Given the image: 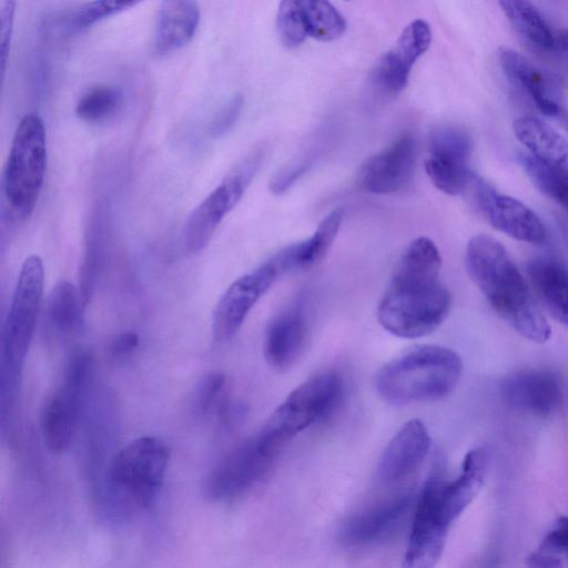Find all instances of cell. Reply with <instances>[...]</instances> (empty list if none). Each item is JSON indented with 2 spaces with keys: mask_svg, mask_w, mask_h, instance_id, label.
I'll return each mask as SVG.
<instances>
[{
  "mask_svg": "<svg viewBox=\"0 0 568 568\" xmlns=\"http://www.w3.org/2000/svg\"><path fill=\"white\" fill-rule=\"evenodd\" d=\"M442 257L428 237L413 240L402 254L377 308L381 325L403 338L433 333L446 320L449 291L439 282Z\"/></svg>",
  "mask_w": 568,
  "mask_h": 568,
  "instance_id": "obj_1",
  "label": "cell"
},
{
  "mask_svg": "<svg viewBox=\"0 0 568 568\" xmlns=\"http://www.w3.org/2000/svg\"><path fill=\"white\" fill-rule=\"evenodd\" d=\"M466 270L491 308L518 334L545 343L551 328L534 300L530 287L504 245L477 234L466 246Z\"/></svg>",
  "mask_w": 568,
  "mask_h": 568,
  "instance_id": "obj_2",
  "label": "cell"
},
{
  "mask_svg": "<svg viewBox=\"0 0 568 568\" xmlns=\"http://www.w3.org/2000/svg\"><path fill=\"white\" fill-rule=\"evenodd\" d=\"M462 374L463 361L455 351L423 345L388 362L377 375L376 388L392 405L435 400L450 394Z\"/></svg>",
  "mask_w": 568,
  "mask_h": 568,
  "instance_id": "obj_3",
  "label": "cell"
},
{
  "mask_svg": "<svg viewBox=\"0 0 568 568\" xmlns=\"http://www.w3.org/2000/svg\"><path fill=\"white\" fill-rule=\"evenodd\" d=\"M44 271L38 255L28 256L20 270L9 311L1 328V413L12 409L26 357L33 337L42 297Z\"/></svg>",
  "mask_w": 568,
  "mask_h": 568,
  "instance_id": "obj_4",
  "label": "cell"
},
{
  "mask_svg": "<svg viewBox=\"0 0 568 568\" xmlns=\"http://www.w3.org/2000/svg\"><path fill=\"white\" fill-rule=\"evenodd\" d=\"M47 169V136L36 114L21 119L14 132L2 175V204L12 222L34 211Z\"/></svg>",
  "mask_w": 568,
  "mask_h": 568,
  "instance_id": "obj_5",
  "label": "cell"
},
{
  "mask_svg": "<svg viewBox=\"0 0 568 568\" xmlns=\"http://www.w3.org/2000/svg\"><path fill=\"white\" fill-rule=\"evenodd\" d=\"M343 396V381L335 372H322L295 387L273 410L256 438L277 453L290 439L328 416Z\"/></svg>",
  "mask_w": 568,
  "mask_h": 568,
  "instance_id": "obj_6",
  "label": "cell"
},
{
  "mask_svg": "<svg viewBox=\"0 0 568 568\" xmlns=\"http://www.w3.org/2000/svg\"><path fill=\"white\" fill-rule=\"evenodd\" d=\"M170 454L158 437L141 436L112 458L109 480L113 489L140 508L150 507L164 484Z\"/></svg>",
  "mask_w": 568,
  "mask_h": 568,
  "instance_id": "obj_7",
  "label": "cell"
},
{
  "mask_svg": "<svg viewBox=\"0 0 568 568\" xmlns=\"http://www.w3.org/2000/svg\"><path fill=\"white\" fill-rule=\"evenodd\" d=\"M90 373L89 354H74L61 382L44 402L40 430L47 449L53 454L63 453L73 439Z\"/></svg>",
  "mask_w": 568,
  "mask_h": 568,
  "instance_id": "obj_8",
  "label": "cell"
},
{
  "mask_svg": "<svg viewBox=\"0 0 568 568\" xmlns=\"http://www.w3.org/2000/svg\"><path fill=\"white\" fill-rule=\"evenodd\" d=\"M473 141L464 129L442 125L428 138L425 171L432 183L448 195L466 194L475 173L470 170Z\"/></svg>",
  "mask_w": 568,
  "mask_h": 568,
  "instance_id": "obj_9",
  "label": "cell"
},
{
  "mask_svg": "<svg viewBox=\"0 0 568 568\" xmlns=\"http://www.w3.org/2000/svg\"><path fill=\"white\" fill-rule=\"evenodd\" d=\"M276 455L265 449L256 436L243 442L207 474L203 484L205 497L229 500L246 493L266 476Z\"/></svg>",
  "mask_w": 568,
  "mask_h": 568,
  "instance_id": "obj_10",
  "label": "cell"
},
{
  "mask_svg": "<svg viewBox=\"0 0 568 568\" xmlns=\"http://www.w3.org/2000/svg\"><path fill=\"white\" fill-rule=\"evenodd\" d=\"M450 525L439 500V478H429L416 500L403 566H435L445 549Z\"/></svg>",
  "mask_w": 568,
  "mask_h": 568,
  "instance_id": "obj_11",
  "label": "cell"
},
{
  "mask_svg": "<svg viewBox=\"0 0 568 568\" xmlns=\"http://www.w3.org/2000/svg\"><path fill=\"white\" fill-rule=\"evenodd\" d=\"M285 272L275 255L254 271L235 280L220 297L212 320L215 342L231 339L241 328L257 301Z\"/></svg>",
  "mask_w": 568,
  "mask_h": 568,
  "instance_id": "obj_12",
  "label": "cell"
},
{
  "mask_svg": "<svg viewBox=\"0 0 568 568\" xmlns=\"http://www.w3.org/2000/svg\"><path fill=\"white\" fill-rule=\"evenodd\" d=\"M276 29L283 45L293 49L307 39H338L346 30V21L329 0H281Z\"/></svg>",
  "mask_w": 568,
  "mask_h": 568,
  "instance_id": "obj_13",
  "label": "cell"
},
{
  "mask_svg": "<svg viewBox=\"0 0 568 568\" xmlns=\"http://www.w3.org/2000/svg\"><path fill=\"white\" fill-rule=\"evenodd\" d=\"M466 194H470L475 207L495 230L520 242H545L544 223L521 201L499 193L478 175H475Z\"/></svg>",
  "mask_w": 568,
  "mask_h": 568,
  "instance_id": "obj_14",
  "label": "cell"
},
{
  "mask_svg": "<svg viewBox=\"0 0 568 568\" xmlns=\"http://www.w3.org/2000/svg\"><path fill=\"white\" fill-rule=\"evenodd\" d=\"M432 42L429 24L422 19L408 23L394 47L375 64L371 81L381 94L394 98L407 85L415 62L427 51Z\"/></svg>",
  "mask_w": 568,
  "mask_h": 568,
  "instance_id": "obj_15",
  "label": "cell"
},
{
  "mask_svg": "<svg viewBox=\"0 0 568 568\" xmlns=\"http://www.w3.org/2000/svg\"><path fill=\"white\" fill-rule=\"evenodd\" d=\"M416 161L415 139L410 134H402L362 163L356 174V184L373 194L398 192L410 182Z\"/></svg>",
  "mask_w": 568,
  "mask_h": 568,
  "instance_id": "obj_16",
  "label": "cell"
},
{
  "mask_svg": "<svg viewBox=\"0 0 568 568\" xmlns=\"http://www.w3.org/2000/svg\"><path fill=\"white\" fill-rule=\"evenodd\" d=\"M501 393L513 408L539 417L550 416L557 412L564 397L558 376L539 368L510 374L501 384Z\"/></svg>",
  "mask_w": 568,
  "mask_h": 568,
  "instance_id": "obj_17",
  "label": "cell"
},
{
  "mask_svg": "<svg viewBox=\"0 0 568 568\" xmlns=\"http://www.w3.org/2000/svg\"><path fill=\"white\" fill-rule=\"evenodd\" d=\"M432 438L419 419L405 423L383 452L377 478L384 485H396L410 477L426 459Z\"/></svg>",
  "mask_w": 568,
  "mask_h": 568,
  "instance_id": "obj_18",
  "label": "cell"
},
{
  "mask_svg": "<svg viewBox=\"0 0 568 568\" xmlns=\"http://www.w3.org/2000/svg\"><path fill=\"white\" fill-rule=\"evenodd\" d=\"M413 504L409 491L353 516L339 532L342 544L365 547L386 539L399 528Z\"/></svg>",
  "mask_w": 568,
  "mask_h": 568,
  "instance_id": "obj_19",
  "label": "cell"
},
{
  "mask_svg": "<svg viewBox=\"0 0 568 568\" xmlns=\"http://www.w3.org/2000/svg\"><path fill=\"white\" fill-rule=\"evenodd\" d=\"M307 337L306 318L301 305L291 307L275 317L264 338V357L267 364L284 372L297 361Z\"/></svg>",
  "mask_w": 568,
  "mask_h": 568,
  "instance_id": "obj_20",
  "label": "cell"
},
{
  "mask_svg": "<svg viewBox=\"0 0 568 568\" xmlns=\"http://www.w3.org/2000/svg\"><path fill=\"white\" fill-rule=\"evenodd\" d=\"M498 61L505 75L529 95L542 114L559 115L564 108L548 79L532 62L508 47L499 48Z\"/></svg>",
  "mask_w": 568,
  "mask_h": 568,
  "instance_id": "obj_21",
  "label": "cell"
},
{
  "mask_svg": "<svg viewBox=\"0 0 568 568\" xmlns=\"http://www.w3.org/2000/svg\"><path fill=\"white\" fill-rule=\"evenodd\" d=\"M488 473V457L483 448L470 449L459 475L440 481V501L446 517L453 523L479 494Z\"/></svg>",
  "mask_w": 568,
  "mask_h": 568,
  "instance_id": "obj_22",
  "label": "cell"
},
{
  "mask_svg": "<svg viewBox=\"0 0 568 568\" xmlns=\"http://www.w3.org/2000/svg\"><path fill=\"white\" fill-rule=\"evenodd\" d=\"M239 200L221 183L190 214L183 229V245L191 254L200 253L211 241L224 216Z\"/></svg>",
  "mask_w": 568,
  "mask_h": 568,
  "instance_id": "obj_23",
  "label": "cell"
},
{
  "mask_svg": "<svg viewBox=\"0 0 568 568\" xmlns=\"http://www.w3.org/2000/svg\"><path fill=\"white\" fill-rule=\"evenodd\" d=\"M200 11L194 0H163L159 10L154 48L159 53L181 49L194 37Z\"/></svg>",
  "mask_w": 568,
  "mask_h": 568,
  "instance_id": "obj_24",
  "label": "cell"
},
{
  "mask_svg": "<svg viewBox=\"0 0 568 568\" xmlns=\"http://www.w3.org/2000/svg\"><path fill=\"white\" fill-rule=\"evenodd\" d=\"M513 130L529 154L568 172V140L558 131L542 120L530 115L515 119Z\"/></svg>",
  "mask_w": 568,
  "mask_h": 568,
  "instance_id": "obj_25",
  "label": "cell"
},
{
  "mask_svg": "<svg viewBox=\"0 0 568 568\" xmlns=\"http://www.w3.org/2000/svg\"><path fill=\"white\" fill-rule=\"evenodd\" d=\"M528 274L546 310L568 327V271L556 261L538 257L530 261Z\"/></svg>",
  "mask_w": 568,
  "mask_h": 568,
  "instance_id": "obj_26",
  "label": "cell"
},
{
  "mask_svg": "<svg viewBox=\"0 0 568 568\" xmlns=\"http://www.w3.org/2000/svg\"><path fill=\"white\" fill-rule=\"evenodd\" d=\"M504 16L516 32L531 47L551 51L556 47V33L530 0H497Z\"/></svg>",
  "mask_w": 568,
  "mask_h": 568,
  "instance_id": "obj_27",
  "label": "cell"
},
{
  "mask_svg": "<svg viewBox=\"0 0 568 568\" xmlns=\"http://www.w3.org/2000/svg\"><path fill=\"white\" fill-rule=\"evenodd\" d=\"M85 304L80 290L65 280L59 281L51 290L47 303V320L59 334H70L83 324Z\"/></svg>",
  "mask_w": 568,
  "mask_h": 568,
  "instance_id": "obj_28",
  "label": "cell"
},
{
  "mask_svg": "<svg viewBox=\"0 0 568 568\" xmlns=\"http://www.w3.org/2000/svg\"><path fill=\"white\" fill-rule=\"evenodd\" d=\"M98 206L91 214L84 237V252L79 271V290L85 304L90 302L102 263L104 246V212Z\"/></svg>",
  "mask_w": 568,
  "mask_h": 568,
  "instance_id": "obj_29",
  "label": "cell"
},
{
  "mask_svg": "<svg viewBox=\"0 0 568 568\" xmlns=\"http://www.w3.org/2000/svg\"><path fill=\"white\" fill-rule=\"evenodd\" d=\"M342 209L331 211L306 240L292 244L296 270H308L320 262L332 247L343 221Z\"/></svg>",
  "mask_w": 568,
  "mask_h": 568,
  "instance_id": "obj_30",
  "label": "cell"
},
{
  "mask_svg": "<svg viewBox=\"0 0 568 568\" xmlns=\"http://www.w3.org/2000/svg\"><path fill=\"white\" fill-rule=\"evenodd\" d=\"M520 163L535 186L568 210V172L535 158L523 154Z\"/></svg>",
  "mask_w": 568,
  "mask_h": 568,
  "instance_id": "obj_31",
  "label": "cell"
},
{
  "mask_svg": "<svg viewBox=\"0 0 568 568\" xmlns=\"http://www.w3.org/2000/svg\"><path fill=\"white\" fill-rule=\"evenodd\" d=\"M534 567H561L568 564V517L558 518L528 558Z\"/></svg>",
  "mask_w": 568,
  "mask_h": 568,
  "instance_id": "obj_32",
  "label": "cell"
},
{
  "mask_svg": "<svg viewBox=\"0 0 568 568\" xmlns=\"http://www.w3.org/2000/svg\"><path fill=\"white\" fill-rule=\"evenodd\" d=\"M122 104V92L113 87H98L83 94L75 114L87 122H100L113 115Z\"/></svg>",
  "mask_w": 568,
  "mask_h": 568,
  "instance_id": "obj_33",
  "label": "cell"
},
{
  "mask_svg": "<svg viewBox=\"0 0 568 568\" xmlns=\"http://www.w3.org/2000/svg\"><path fill=\"white\" fill-rule=\"evenodd\" d=\"M143 0H93L82 7L72 19V26L84 29L130 9Z\"/></svg>",
  "mask_w": 568,
  "mask_h": 568,
  "instance_id": "obj_34",
  "label": "cell"
},
{
  "mask_svg": "<svg viewBox=\"0 0 568 568\" xmlns=\"http://www.w3.org/2000/svg\"><path fill=\"white\" fill-rule=\"evenodd\" d=\"M226 384L222 373L206 375L197 385L194 396L195 408L205 413L217 402Z\"/></svg>",
  "mask_w": 568,
  "mask_h": 568,
  "instance_id": "obj_35",
  "label": "cell"
},
{
  "mask_svg": "<svg viewBox=\"0 0 568 568\" xmlns=\"http://www.w3.org/2000/svg\"><path fill=\"white\" fill-rule=\"evenodd\" d=\"M17 0H0V71L3 79L14 26Z\"/></svg>",
  "mask_w": 568,
  "mask_h": 568,
  "instance_id": "obj_36",
  "label": "cell"
},
{
  "mask_svg": "<svg viewBox=\"0 0 568 568\" xmlns=\"http://www.w3.org/2000/svg\"><path fill=\"white\" fill-rule=\"evenodd\" d=\"M244 99L241 94L232 97L213 116L209 133L213 138L225 134L237 121L243 109Z\"/></svg>",
  "mask_w": 568,
  "mask_h": 568,
  "instance_id": "obj_37",
  "label": "cell"
},
{
  "mask_svg": "<svg viewBox=\"0 0 568 568\" xmlns=\"http://www.w3.org/2000/svg\"><path fill=\"white\" fill-rule=\"evenodd\" d=\"M139 346V336L133 332H124L118 335L111 344L114 356L131 354Z\"/></svg>",
  "mask_w": 568,
  "mask_h": 568,
  "instance_id": "obj_38",
  "label": "cell"
},
{
  "mask_svg": "<svg viewBox=\"0 0 568 568\" xmlns=\"http://www.w3.org/2000/svg\"><path fill=\"white\" fill-rule=\"evenodd\" d=\"M556 47L568 52V29H560L556 32Z\"/></svg>",
  "mask_w": 568,
  "mask_h": 568,
  "instance_id": "obj_39",
  "label": "cell"
},
{
  "mask_svg": "<svg viewBox=\"0 0 568 568\" xmlns=\"http://www.w3.org/2000/svg\"><path fill=\"white\" fill-rule=\"evenodd\" d=\"M557 118L560 119V121L564 123V125L568 130V112L565 109H562V111L559 113V115Z\"/></svg>",
  "mask_w": 568,
  "mask_h": 568,
  "instance_id": "obj_40",
  "label": "cell"
}]
</instances>
